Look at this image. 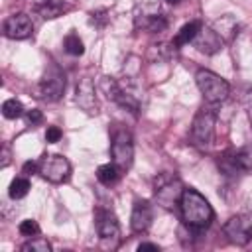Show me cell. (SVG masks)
Here are the masks:
<instances>
[{
  "label": "cell",
  "instance_id": "cell-21",
  "mask_svg": "<svg viewBox=\"0 0 252 252\" xmlns=\"http://www.w3.org/2000/svg\"><path fill=\"white\" fill-rule=\"evenodd\" d=\"M2 114H4V118H10V120L20 118L24 114V106L18 98H8L2 102Z\"/></svg>",
  "mask_w": 252,
  "mask_h": 252
},
{
  "label": "cell",
  "instance_id": "cell-1",
  "mask_svg": "<svg viewBox=\"0 0 252 252\" xmlns=\"http://www.w3.org/2000/svg\"><path fill=\"white\" fill-rule=\"evenodd\" d=\"M179 209H181L183 224H189V226L199 228V230L207 228L215 219V211H213L211 203L193 187L183 189Z\"/></svg>",
  "mask_w": 252,
  "mask_h": 252
},
{
  "label": "cell",
  "instance_id": "cell-23",
  "mask_svg": "<svg viewBox=\"0 0 252 252\" xmlns=\"http://www.w3.org/2000/svg\"><path fill=\"white\" fill-rule=\"evenodd\" d=\"M234 165L240 169H252V146H246L242 150H238L232 158Z\"/></svg>",
  "mask_w": 252,
  "mask_h": 252
},
{
  "label": "cell",
  "instance_id": "cell-5",
  "mask_svg": "<svg viewBox=\"0 0 252 252\" xmlns=\"http://www.w3.org/2000/svg\"><path fill=\"white\" fill-rule=\"evenodd\" d=\"M110 156L112 161L122 169H130L132 161H134V142H132V134L124 128H116V132L112 134V144H110Z\"/></svg>",
  "mask_w": 252,
  "mask_h": 252
},
{
  "label": "cell",
  "instance_id": "cell-13",
  "mask_svg": "<svg viewBox=\"0 0 252 252\" xmlns=\"http://www.w3.org/2000/svg\"><path fill=\"white\" fill-rule=\"evenodd\" d=\"M77 104L89 112V114H96L98 104H96V94H94V85L91 83V79H83L77 85V94H75Z\"/></svg>",
  "mask_w": 252,
  "mask_h": 252
},
{
  "label": "cell",
  "instance_id": "cell-17",
  "mask_svg": "<svg viewBox=\"0 0 252 252\" xmlns=\"http://www.w3.org/2000/svg\"><path fill=\"white\" fill-rule=\"evenodd\" d=\"M120 167L114 163V161H110V163H104V165H100L98 169H96V179L102 183V185H114L116 181H118V177H120Z\"/></svg>",
  "mask_w": 252,
  "mask_h": 252
},
{
  "label": "cell",
  "instance_id": "cell-11",
  "mask_svg": "<svg viewBox=\"0 0 252 252\" xmlns=\"http://www.w3.org/2000/svg\"><path fill=\"white\" fill-rule=\"evenodd\" d=\"M191 43L197 47V51H201V53H205V55H215V53H219V51L222 49L224 39L217 33L215 28H205V26H203Z\"/></svg>",
  "mask_w": 252,
  "mask_h": 252
},
{
  "label": "cell",
  "instance_id": "cell-19",
  "mask_svg": "<svg viewBox=\"0 0 252 252\" xmlns=\"http://www.w3.org/2000/svg\"><path fill=\"white\" fill-rule=\"evenodd\" d=\"M63 47H65V51H67L69 55H75V57H79V55L85 53L83 39H81L75 32H71V33L65 35V39H63Z\"/></svg>",
  "mask_w": 252,
  "mask_h": 252
},
{
  "label": "cell",
  "instance_id": "cell-9",
  "mask_svg": "<svg viewBox=\"0 0 252 252\" xmlns=\"http://www.w3.org/2000/svg\"><path fill=\"white\" fill-rule=\"evenodd\" d=\"M4 35L10 39H28L33 33V22L28 14H12L4 20Z\"/></svg>",
  "mask_w": 252,
  "mask_h": 252
},
{
  "label": "cell",
  "instance_id": "cell-22",
  "mask_svg": "<svg viewBox=\"0 0 252 252\" xmlns=\"http://www.w3.org/2000/svg\"><path fill=\"white\" fill-rule=\"evenodd\" d=\"M22 250L24 252H51V244L41 236H33L22 244Z\"/></svg>",
  "mask_w": 252,
  "mask_h": 252
},
{
  "label": "cell",
  "instance_id": "cell-18",
  "mask_svg": "<svg viewBox=\"0 0 252 252\" xmlns=\"http://www.w3.org/2000/svg\"><path fill=\"white\" fill-rule=\"evenodd\" d=\"M213 28L217 30V33H219L222 39H230V37L236 33V22H234L230 16L219 18V20L213 24Z\"/></svg>",
  "mask_w": 252,
  "mask_h": 252
},
{
  "label": "cell",
  "instance_id": "cell-10",
  "mask_svg": "<svg viewBox=\"0 0 252 252\" xmlns=\"http://www.w3.org/2000/svg\"><path fill=\"white\" fill-rule=\"evenodd\" d=\"M94 220H96V232H98V236H100L102 242L118 240V236H120V224H118V219H116V215L112 211L96 209Z\"/></svg>",
  "mask_w": 252,
  "mask_h": 252
},
{
  "label": "cell",
  "instance_id": "cell-24",
  "mask_svg": "<svg viewBox=\"0 0 252 252\" xmlns=\"http://www.w3.org/2000/svg\"><path fill=\"white\" fill-rule=\"evenodd\" d=\"M18 230H20V234L32 238V236H37V234H39V224H37L33 219H26V220L20 222Z\"/></svg>",
  "mask_w": 252,
  "mask_h": 252
},
{
  "label": "cell",
  "instance_id": "cell-12",
  "mask_svg": "<svg viewBox=\"0 0 252 252\" xmlns=\"http://www.w3.org/2000/svg\"><path fill=\"white\" fill-rule=\"evenodd\" d=\"M152 205L146 199H136L130 215V226L134 232H146L152 224Z\"/></svg>",
  "mask_w": 252,
  "mask_h": 252
},
{
  "label": "cell",
  "instance_id": "cell-25",
  "mask_svg": "<svg viewBox=\"0 0 252 252\" xmlns=\"http://www.w3.org/2000/svg\"><path fill=\"white\" fill-rule=\"evenodd\" d=\"M61 130L57 128V126H47V130H45V140L49 142V144H55V142H59L61 140Z\"/></svg>",
  "mask_w": 252,
  "mask_h": 252
},
{
  "label": "cell",
  "instance_id": "cell-30",
  "mask_svg": "<svg viewBox=\"0 0 252 252\" xmlns=\"http://www.w3.org/2000/svg\"><path fill=\"white\" fill-rule=\"evenodd\" d=\"M165 2H167V4H179L181 0H165Z\"/></svg>",
  "mask_w": 252,
  "mask_h": 252
},
{
  "label": "cell",
  "instance_id": "cell-20",
  "mask_svg": "<svg viewBox=\"0 0 252 252\" xmlns=\"http://www.w3.org/2000/svg\"><path fill=\"white\" fill-rule=\"evenodd\" d=\"M28 191H30V181L26 177H14L12 183H10V187H8V195L14 201L16 199H24L28 195Z\"/></svg>",
  "mask_w": 252,
  "mask_h": 252
},
{
  "label": "cell",
  "instance_id": "cell-6",
  "mask_svg": "<svg viewBox=\"0 0 252 252\" xmlns=\"http://www.w3.org/2000/svg\"><path fill=\"white\" fill-rule=\"evenodd\" d=\"M37 173L43 179H47L49 183H63L71 175V163L67 158H63L59 154H47L41 158Z\"/></svg>",
  "mask_w": 252,
  "mask_h": 252
},
{
  "label": "cell",
  "instance_id": "cell-27",
  "mask_svg": "<svg viewBox=\"0 0 252 252\" xmlns=\"http://www.w3.org/2000/svg\"><path fill=\"white\" fill-rule=\"evenodd\" d=\"M10 148L8 146H2V161H0V165L2 167H8V163H10Z\"/></svg>",
  "mask_w": 252,
  "mask_h": 252
},
{
  "label": "cell",
  "instance_id": "cell-28",
  "mask_svg": "<svg viewBox=\"0 0 252 252\" xmlns=\"http://www.w3.org/2000/svg\"><path fill=\"white\" fill-rule=\"evenodd\" d=\"M35 169H39V163H35V161H26L24 163V173L26 175H32Z\"/></svg>",
  "mask_w": 252,
  "mask_h": 252
},
{
  "label": "cell",
  "instance_id": "cell-2",
  "mask_svg": "<svg viewBox=\"0 0 252 252\" xmlns=\"http://www.w3.org/2000/svg\"><path fill=\"white\" fill-rule=\"evenodd\" d=\"M195 83H197V89L201 91L203 98L211 104L222 102L230 93V85L211 69H199L195 73Z\"/></svg>",
  "mask_w": 252,
  "mask_h": 252
},
{
  "label": "cell",
  "instance_id": "cell-7",
  "mask_svg": "<svg viewBox=\"0 0 252 252\" xmlns=\"http://www.w3.org/2000/svg\"><path fill=\"white\" fill-rule=\"evenodd\" d=\"M222 232L232 244L246 246L252 240V220L244 215H234L224 222Z\"/></svg>",
  "mask_w": 252,
  "mask_h": 252
},
{
  "label": "cell",
  "instance_id": "cell-16",
  "mask_svg": "<svg viewBox=\"0 0 252 252\" xmlns=\"http://www.w3.org/2000/svg\"><path fill=\"white\" fill-rule=\"evenodd\" d=\"M37 10H39L41 18L53 20V18H59V16H63L65 12H69L71 6H69L65 0H43V4L37 6Z\"/></svg>",
  "mask_w": 252,
  "mask_h": 252
},
{
  "label": "cell",
  "instance_id": "cell-4",
  "mask_svg": "<svg viewBox=\"0 0 252 252\" xmlns=\"http://www.w3.org/2000/svg\"><path fill=\"white\" fill-rule=\"evenodd\" d=\"M217 112L213 108H201L191 124V142L199 148H209L215 140Z\"/></svg>",
  "mask_w": 252,
  "mask_h": 252
},
{
  "label": "cell",
  "instance_id": "cell-26",
  "mask_svg": "<svg viewBox=\"0 0 252 252\" xmlns=\"http://www.w3.org/2000/svg\"><path fill=\"white\" fill-rule=\"evenodd\" d=\"M26 118H28V122H30L32 126H35V124H39V122L43 120V114H41V110H37V108H32V110H28Z\"/></svg>",
  "mask_w": 252,
  "mask_h": 252
},
{
  "label": "cell",
  "instance_id": "cell-3",
  "mask_svg": "<svg viewBox=\"0 0 252 252\" xmlns=\"http://www.w3.org/2000/svg\"><path fill=\"white\" fill-rule=\"evenodd\" d=\"M183 183L179 177H175L173 173H159L154 179V191H156V201L158 205H161L163 209H173L175 205H179L181 195H183Z\"/></svg>",
  "mask_w": 252,
  "mask_h": 252
},
{
  "label": "cell",
  "instance_id": "cell-15",
  "mask_svg": "<svg viewBox=\"0 0 252 252\" xmlns=\"http://www.w3.org/2000/svg\"><path fill=\"white\" fill-rule=\"evenodd\" d=\"M201 28H203V24H201L199 20H191V22L183 24V26L179 28V32L175 33V37H173V45H175V47H181V45L191 43V41L195 39V35L199 33Z\"/></svg>",
  "mask_w": 252,
  "mask_h": 252
},
{
  "label": "cell",
  "instance_id": "cell-8",
  "mask_svg": "<svg viewBox=\"0 0 252 252\" xmlns=\"http://www.w3.org/2000/svg\"><path fill=\"white\" fill-rule=\"evenodd\" d=\"M63 91H65V77L61 75L59 69H51L47 71V75H43V79L37 85V98L45 102H55L63 96Z\"/></svg>",
  "mask_w": 252,
  "mask_h": 252
},
{
  "label": "cell",
  "instance_id": "cell-29",
  "mask_svg": "<svg viewBox=\"0 0 252 252\" xmlns=\"http://www.w3.org/2000/svg\"><path fill=\"white\" fill-rule=\"evenodd\" d=\"M138 250H140V252H144V250H154V252H158L159 246H158V244H152V242H142V244H138Z\"/></svg>",
  "mask_w": 252,
  "mask_h": 252
},
{
  "label": "cell",
  "instance_id": "cell-31",
  "mask_svg": "<svg viewBox=\"0 0 252 252\" xmlns=\"http://www.w3.org/2000/svg\"><path fill=\"white\" fill-rule=\"evenodd\" d=\"M250 122H252V108H250Z\"/></svg>",
  "mask_w": 252,
  "mask_h": 252
},
{
  "label": "cell",
  "instance_id": "cell-14",
  "mask_svg": "<svg viewBox=\"0 0 252 252\" xmlns=\"http://www.w3.org/2000/svg\"><path fill=\"white\" fill-rule=\"evenodd\" d=\"M134 26H136L138 30H146V32H163V30L167 28V20H165V16L159 14V12L136 14Z\"/></svg>",
  "mask_w": 252,
  "mask_h": 252
}]
</instances>
